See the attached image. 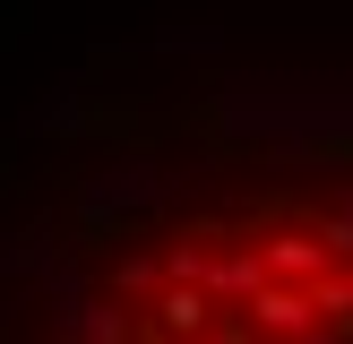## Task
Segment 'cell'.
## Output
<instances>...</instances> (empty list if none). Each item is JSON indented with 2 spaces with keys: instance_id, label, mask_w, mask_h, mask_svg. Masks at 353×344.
Wrapping results in <instances>:
<instances>
[{
  "instance_id": "6da1fadb",
  "label": "cell",
  "mask_w": 353,
  "mask_h": 344,
  "mask_svg": "<svg viewBox=\"0 0 353 344\" xmlns=\"http://www.w3.org/2000/svg\"><path fill=\"white\" fill-rule=\"evenodd\" d=\"M52 344H353V189H233L147 224Z\"/></svg>"
}]
</instances>
